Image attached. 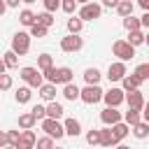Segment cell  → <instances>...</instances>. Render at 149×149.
<instances>
[{
  "label": "cell",
  "instance_id": "32",
  "mask_svg": "<svg viewBox=\"0 0 149 149\" xmlns=\"http://www.w3.org/2000/svg\"><path fill=\"white\" fill-rule=\"evenodd\" d=\"M37 68L44 72V70H49V68H54V58H51V54H40L37 56Z\"/></svg>",
  "mask_w": 149,
  "mask_h": 149
},
{
  "label": "cell",
  "instance_id": "31",
  "mask_svg": "<svg viewBox=\"0 0 149 149\" xmlns=\"http://www.w3.org/2000/svg\"><path fill=\"white\" fill-rule=\"evenodd\" d=\"M144 37H147V33H144V30H130V33H128V42H130L133 47L144 44Z\"/></svg>",
  "mask_w": 149,
  "mask_h": 149
},
{
  "label": "cell",
  "instance_id": "42",
  "mask_svg": "<svg viewBox=\"0 0 149 149\" xmlns=\"http://www.w3.org/2000/svg\"><path fill=\"white\" fill-rule=\"evenodd\" d=\"M19 137H21V130H7V142L9 144H16Z\"/></svg>",
  "mask_w": 149,
  "mask_h": 149
},
{
  "label": "cell",
  "instance_id": "43",
  "mask_svg": "<svg viewBox=\"0 0 149 149\" xmlns=\"http://www.w3.org/2000/svg\"><path fill=\"white\" fill-rule=\"evenodd\" d=\"M119 2H121V0H102L100 5H102V7H107V9H116V7H119Z\"/></svg>",
  "mask_w": 149,
  "mask_h": 149
},
{
  "label": "cell",
  "instance_id": "16",
  "mask_svg": "<svg viewBox=\"0 0 149 149\" xmlns=\"http://www.w3.org/2000/svg\"><path fill=\"white\" fill-rule=\"evenodd\" d=\"M140 86H142V79H140L135 72H133V74H126V77L121 79V88H123V91H137Z\"/></svg>",
  "mask_w": 149,
  "mask_h": 149
},
{
  "label": "cell",
  "instance_id": "41",
  "mask_svg": "<svg viewBox=\"0 0 149 149\" xmlns=\"http://www.w3.org/2000/svg\"><path fill=\"white\" fill-rule=\"evenodd\" d=\"M0 88L2 91H9L12 88V74H0Z\"/></svg>",
  "mask_w": 149,
  "mask_h": 149
},
{
  "label": "cell",
  "instance_id": "2",
  "mask_svg": "<svg viewBox=\"0 0 149 149\" xmlns=\"http://www.w3.org/2000/svg\"><path fill=\"white\" fill-rule=\"evenodd\" d=\"M19 77L28 84V86H33V88H40L47 79H44V72L40 70V68H33V65H26V68H21L19 70Z\"/></svg>",
  "mask_w": 149,
  "mask_h": 149
},
{
  "label": "cell",
  "instance_id": "29",
  "mask_svg": "<svg viewBox=\"0 0 149 149\" xmlns=\"http://www.w3.org/2000/svg\"><path fill=\"white\" fill-rule=\"evenodd\" d=\"M65 26H68V33H72V35H79V33H81V28H84V21H81L79 16H70Z\"/></svg>",
  "mask_w": 149,
  "mask_h": 149
},
{
  "label": "cell",
  "instance_id": "50",
  "mask_svg": "<svg viewBox=\"0 0 149 149\" xmlns=\"http://www.w3.org/2000/svg\"><path fill=\"white\" fill-rule=\"evenodd\" d=\"M23 2H26V5H33V2H37V0H23Z\"/></svg>",
  "mask_w": 149,
  "mask_h": 149
},
{
  "label": "cell",
  "instance_id": "21",
  "mask_svg": "<svg viewBox=\"0 0 149 149\" xmlns=\"http://www.w3.org/2000/svg\"><path fill=\"white\" fill-rule=\"evenodd\" d=\"M63 123H65V135H70V137H79V135H81V123H79L74 116L65 119Z\"/></svg>",
  "mask_w": 149,
  "mask_h": 149
},
{
  "label": "cell",
  "instance_id": "24",
  "mask_svg": "<svg viewBox=\"0 0 149 149\" xmlns=\"http://www.w3.org/2000/svg\"><path fill=\"white\" fill-rule=\"evenodd\" d=\"M130 133H133L137 140H147V137H149V121H144V119H142L140 123H135V126H133V130H130Z\"/></svg>",
  "mask_w": 149,
  "mask_h": 149
},
{
  "label": "cell",
  "instance_id": "12",
  "mask_svg": "<svg viewBox=\"0 0 149 149\" xmlns=\"http://www.w3.org/2000/svg\"><path fill=\"white\" fill-rule=\"evenodd\" d=\"M126 105L133 107V109H144L147 100H144V95H142L140 88H137V91H126Z\"/></svg>",
  "mask_w": 149,
  "mask_h": 149
},
{
  "label": "cell",
  "instance_id": "5",
  "mask_svg": "<svg viewBox=\"0 0 149 149\" xmlns=\"http://www.w3.org/2000/svg\"><path fill=\"white\" fill-rule=\"evenodd\" d=\"M112 54L119 58V61H130L135 58V47L128 42V40H116L112 44Z\"/></svg>",
  "mask_w": 149,
  "mask_h": 149
},
{
  "label": "cell",
  "instance_id": "38",
  "mask_svg": "<svg viewBox=\"0 0 149 149\" xmlns=\"http://www.w3.org/2000/svg\"><path fill=\"white\" fill-rule=\"evenodd\" d=\"M79 7V2L77 0H63V5H61V9L65 12V14H74V9Z\"/></svg>",
  "mask_w": 149,
  "mask_h": 149
},
{
  "label": "cell",
  "instance_id": "46",
  "mask_svg": "<svg viewBox=\"0 0 149 149\" xmlns=\"http://www.w3.org/2000/svg\"><path fill=\"white\" fill-rule=\"evenodd\" d=\"M137 5H140L144 12H149V0H137Z\"/></svg>",
  "mask_w": 149,
  "mask_h": 149
},
{
  "label": "cell",
  "instance_id": "10",
  "mask_svg": "<svg viewBox=\"0 0 149 149\" xmlns=\"http://www.w3.org/2000/svg\"><path fill=\"white\" fill-rule=\"evenodd\" d=\"M105 105L107 107H119L121 102H126V91L119 88V86H112L109 91H105Z\"/></svg>",
  "mask_w": 149,
  "mask_h": 149
},
{
  "label": "cell",
  "instance_id": "47",
  "mask_svg": "<svg viewBox=\"0 0 149 149\" xmlns=\"http://www.w3.org/2000/svg\"><path fill=\"white\" fill-rule=\"evenodd\" d=\"M7 2V7H19V2H23V0H5Z\"/></svg>",
  "mask_w": 149,
  "mask_h": 149
},
{
  "label": "cell",
  "instance_id": "17",
  "mask_svg": "<svg viewBox=\"0 0 149 149\" xmlns=\"http://www.w3.org/2000/svg\"><path fill=\"white\" fill-rule=\"evenodd\" d=\"M40 98L44 100V102H51V100H56V84H51V81H44L40 88Z\"/></svg>",
  "mask_w": 149,
  "mask_h": 149
},
{
  "label": "cell",
  "instance_id": "7",
  "mask_svg": "<svg viewBox=\"0 0 149 149\" xmlns=\"http://www.w3.org/2000/svg\"><path fill=\"white\" fill-rule=\"evenodd\" d=\"M77 16H79L81 21H95V19L102 16V5H100V2H86V5L79 7Z\"/></svg>",
  "mask_w": 149,
  "mask_h": 149
},
{
  "label": "cell",
  "instance_id": "6",
  "mask_svg": "<svg viewBox=\"0 0 149 149\" xmlns=\"http://www.w3.org/2000/svg\"><path fill=\"white\" fill-rule=\"evenodd\" d=\"M102 98H105V91L100 88V84H86L81 88V102H86V105H95Z\"/></svg>",
  "mask_w": 149,
  "mask_h": 149
},
{
  "label": "cell",
  "instance_id": "36",
  "mask_svg": "<svg viewBox=\"0 0 149 149\" xmlns=\"http://www.w3.org/2000/svg\"><path fill=\"white\" fill-rule=\"evenodd\" d=\"M86 142H88L91 147H95V144H100V130H95V128H91V130L86 133Z\"/></svg>",
  "mask_w": 149,
  "mask_h": 149
},
{
  "label": "cell",
  "instance_id": "15",
  "mask_svg": "<svg viewBox=\"0 0 149 149\" xmlns=\"http://www.w3.org/2000/svg\"><path fill=\"white\" fill-rule=\"evenodd\" d=\"M61 93H63V98H65V100H70V102L81 100V88H79L77 84H72V81H70V84H65Z\"/></svg>",
  "mask_w": 149,
  "mask_h": 149
},
{
  "label": "cell",
  "instance_id": "34",
  "mask_svg": "<svg viewBox=\"0 0 149 149\" xmlns=\"http://www.w3.org/2000/svg\"><path fill=\"white\" fill-rule=\"evenodd\" d=\"M28 33H30L33 37H37V40H40V37H47L49 28H47V26H42V23H35V26H30V28H28Z\"/></svg>",
  "mask_w": 149,
  "mask_h": 149
},
{
  "label": "cell",
  "instance_id": "23",
  "mask_svg": "<svg viewBox=\"0 0 149 149\" xmlns=\"http://www.w3.org/2000/svg\"><path fill=\"white\" fill-rule=\"evenodd\" d=\"M130 130H133V128H130V126H128L126 121H119V123H114V126H112V133H114L116 142H121V140H123V137H126V135H128Z\"/></svg>",
  "mask_w": 149,
  "mask_h": 149
},
{
  "label": "cell",
  "instance_id": "4",
  "mask_svg": "<svg viewBox=\"0 0 149 149\" xmlns=\"http://www.w3.org/2000/svg\"><path fill=\"white\" fill-rule=\"evenodd\" d=\"M30 33H26V30H19V33H14V37H12V51H16L19 56H26L28 51H30Z\"/></svg>",
  "mask_w": 149,
  "mask_h": 149
},
{
  "label": "cell",
  "instance_id": "52",
  "mask_svg": "<svg viewBox=\"0 0 149 149\" xmlns=\"http://www.w3.org/2000/svg\"><path fill=\"white\" fill-rule=\"evenodd\" d=\"M54 149H61V147H54Z\"/></svg>",
  "mask_w": 149,
  "mask_h": 149
},
{
  "label": "cell",
  "instance_id": "25",
  "mask_svg": "<svg viewBox=\"0 0 149 149\" xmlns=\"http://www.w3.org/2000/svg\"><path fill=\"white\" fill-rule=\"evenodd\" d=\"M2 65H5V70H14V68H19V54L16 51H5V58H2Z\"/></svg>",
  "mask_w": 149,
  "mask_h": 149
},
{
  "label": "cell",
  "instance_id": "35",
  "mask_svg": "<svg viewBox=\"0 0 149 149\" xmlns=\"http://www.w3.org/2000/svg\"><path fill=\"white\" fill-rule=\"evenodd\" d=\"M54 137L51 135H44V137H37V147L35 149H54Z\"/></svg>",
  "mask_w": 149,
  "mask_h": 149
},
{
  "label": "cell",
  "instance_id": "8",
  "mask_svg": "<svg viewBox=\"0 0 149 149\" xmlns=\"http://www.w3.org/2000/svg\"><path fill=\"white\" fill-rule=\"evenodd\" d=\"M81 47H84V37H79V35L68 33L65 37H61V51H65V54H77V51H81Z\"/></svg>",
  "mask_w": 149,
  "mask_h": 149
},
{
  "label": "cell",
  "instance_id": "9",
  "mask_svg": "<svg viewBox=\"0 0 149 149\" xmlns=\"http://www.w3.org/2000/svg\"><path fill=\"white\" fill-rule=\"evenodd\" d=\"M128 74V68H126V61H114V63H109V68H107V79L109 81H121L123 77Z\"/></svg>",
  "mask_w": 149,
  "mask_h": 149
},
{
  "label": "cell",
  "instance_id": "19",
  "mask_svg": "<svg viewBox=\"0 0 149 149\" xmlns=\"http://www.w3.org/2000/svg\"><path fill=\"white\" fill-rule=\"evenodd\" d=\"M19 23H21V26H26V28H30V26H35V23H37V14H35L33 9H28V7H26V9H21V12H19Z\"/></svg>",
  "mask_w": 149,
  "mask_h": 149
},
{
  "label": "cell",
  "instance_id": "22",
  "mask_svg": "<svg viewBox=\"0 0 149 149\" xmlns=\"http://www.w3.org/2000/svg\"><path fill=\"white\" fill-rule=\"evenodd\" d=\"M123 121L133 128L135 123L142 121V109H133V107H128V112H123Z\"/></svg>",
  "mask_w": 149,
  "mask_h": 149
},
{
  "label": "cell",
  "instance_id": "48",
  "mask_svg": "<svg viewBox=\"0 0 149 149\" xmlns=\"http://www.w3.org/2000/svg\"><path fill=\"white\" fill-rule=\"evenodd\" d=\"M114 149H130V147H128V144H123V142H119V144H116Z\"/></svg>",
  "mask_w": 149,
  "mask_h": 149
},
{
  "label": "cell",
  "instance_id": "33",
  "mask_svg": "<svg viewBox=\"0 0 149 149\" xmlns=\"http://www.w3.org/2000/svg\"><path fill=\"white\" fill-rule=\"evenodd\" d=\"M54 21H56V19H54V12H47V9H44V12L37 14V23H42V26H47V28H51Z\"/></svg>",
  "mask_w": 149,
  "mask_h": 149
},
{
  "label": "cell",
  "instance_id": "27",
  "mask_svg": "<svg viewBox=\"0 0 149 149\" xmlns=\"http://www.w3.org/2000/svg\"><path fill=\"white\" fill-rule=\"evenodd\" d=\"M63 105L61 102H56V100H51V102H47V116H51V119H61L63 116Z\"/></svg>",
  "mask_w": 149,
  "mask_h": 149
},
{
  "label": "cell",
  "instance_id": "44",
  "mask_svg": "<svg viewBox=\"0 0 149 149\" xmlns=\"http://www.w3.org/2000/svg\"><path fill=\"white\" fill-rule=\"evenodd\" d=\"M140 19H142V28H144V30H149V12H144Z\"/></svg>",
  "mask_w": 149,
  "mask_h": 149
},
{
  "label": "cell",
  "instance_id": "30",
  "mask_svg": "<svg viewBox=\"0 0 149 149\" xmlns=\"http://www.w3.org/2000/svg\"><path fill=\"white\" fill-rule=\"evenodd\" d=\"M123 28H126L128 33H130V30H142V19H135V16L130 14V16L123 19Z\"/></svg>",
  "mask_w": 149,
  "mask_h": 149
},
{
  "label": "cell",
  "instance_id": "40",
  "mask_svg": "<svg viewBox=\"0 0 149 149\" xmlns=\"http://www.w3.org/2000/svg\"><path fill=\"white\" fill-rule=\"evenodd\" d=\"M35 116H37V121H42V119H47V105H35L33 109H30Z\"/></svg>",
  "mask_w": 149,
  "mask_h": 149
},
{
  "label": "cell",
  "instance_id": "18",
  "mask_svg": "<svg viewBox=\"0 0 149 149\" xmlns=\"http://www.w3.org/2000/svg\"><path fill=\"white\" fill-rule=\"evenodd\" d=\"M35 123H37V116H35L33 112H23V114H19V128H21V130H33Z\"/></svg>",
  "mask_w": 149,
  "mask_h": 149
},
{
  "label": "cell",
  "instance_id": "45",
  "mask_svg": "<svg viewBox=\"0 0 149 149\" xmlns=\"http://www.w3.org/2000/svg\"><path fill=\"white\" fill-rule=\"evenodd\" d=\"M142 119L149 121V100H147V105H144V109H142Z\"/></svg>",
  "mask_w": 149,
  "mask_h": 149
},
{
  "label": "cell",
  "instance_id": "20",
  "mask_svg": "<svg viewBox=\"0 0 149 149\" xmlns=\"http://www.w3.org/2000/svg\"><path fill=\"white\" fill-rule=\"evenodd\" d=\"M30 98H33V86H19L16 88V93H14V100L19 102V105H26V102H30Z\"/></svg>",
  "mask_w": 149,
  "mask_h": 149
},
{
  "label": "cell",
  "instance_id": "1",
  "mask_svg": "<svg viewBox=\"0 0 149 149\" xmlns=\"http://www.w3.org/2000/svg\"><path fill=\"white\" fill-rule=\"evenodd\" d=\"M44 79L51 81V84H61V86H65V84H70V81L74 79V72H72V68H68V65L49 68V70H44Z\"/></svg>",
  "mask_w": 149,
  "mask_h": 149
},
{
  "label": "cell",
  "instance_id": "11",
  "mask_svg": "<svg viewBox=\"0 0 149 149\" xmlns=\"http://www.w3.org/2000/svg\"><path fill=\"white\" fill-rule=\"evenodd\" d=\"M100 121L105 126H114V123L123 121V112H119V107H105L100 112Z\"/></svg>",
  "mask_w": 149,
  "mask_h": 149
},
{
  "label": "cell",
  "instance_id": "3",
  "mask_svg": "<svg viewBox=\"0 0 149 149\" xmlns=\"http://www.w3.org/2000/svg\"><path fill=\"white\" fill-rule=\"evenodd\" d=\"M40 126H42L44 135H51L54 140H61V137L65 135V123H61V119H51V116H47V119L40 121Z\"/></svg>",
  "mask_w": 149,
  "mask_h": 149
},
{
  "label": "cell",
  "instance_id": "39",
  "mask_svg": "<svg viewBox=\"0 0 149 149\" xmlns=\"http://www.w3.org/2000/svg\"><path fill=\"white\" fill-rule=\"evenodd\" d=\"M42 5H44L47 12H56V9H61L63 0H42Z\"/></svg>",
  "mask_w": 149,
  "mask_h": 149
},
{
  "label": "cell",
  "instance_id": "14",
  "mask_svg": "<svg viewBox=\"0 0 149 149\" xmlns=\"http://www.w3.org/2000/svg\"><path fill=\"white\" fill-rule=\"evenodd\" d=\"M116 144H119V142H116V137H114V133H112V126L100 128V147L112 149V147H116Z\"/></svg>",
  "mask_w": 149,
  "mask_h": 149
},
{
  "label": "cell",
  "instance_id": "28",
  "mask_svg": "<svg viewBox=\"0 0 149 149\" xmlns=\"http://www.w3.org/2000/svg\"><path fill=\"white\" fill-rule=\"evenodd\" d=\"M133 9H135L133 0H121V2H119V7H116V14H119L121 19H126V16H130V14H133Z\"/></svg>",
  "mask_w": 149,
  "mask_h": 149
},
{
  "label": "cell",
  "instance_id": "26",
  "mask_svg": "<svg viewBox=\"0 0 149 149\" xmlns=\"http://www.w3.org/2000/svg\"><path fill=\"white\" fill-rule=\"evenodd\" d=\"M100 79H102V74H100L98 68H86L84 70V81L86 84H100Z\"/></svg>",
  "mask_w": 149,
  "mask_h": 149
},
{
  "label": "cell",
  "instance_id": "51",
  "mask_svg": "<svg viewBox=\"0 0 149 149\" xmlns=\"http://www.w3.org/2000/svg\"><path fill=\"white\" fill-rule=\"evenodd\" d=\"M2 149H16V147H14V144H9V147H2Z\"/></svg>",
  "mask_w": 149,
  "mask_h": 149
},
{
  "label": "cell",
  "instance_id": "37",
  "mask_svg": "<svg viewBox=\"0 0 149 149\" xmlns=\"http://www.w3.org/2000/svg\"><path fill=\"white\" fill-rule=\"evenodd\" d=\"M135 74H137L142 81H147V79H149V63H140V65L135 68Z\"/></svg>",
  "mask_w": 149,
  "mask_h": 149
},
{
  "label": "cell",
  "instance_id": "49",
  "mask_svg": "<svg viewBox=\"0 0 149 149\" xmlns=\"http://www.w3.org/2000/svg\"><path fill=\"white\" fill-rule=\"evenodd\" d=\"M144 44L149 47V30H147V37H144Z\"/></svg>",
  "mask_w": 149,
  "mask_h": 149
},
{
  "label": "cell",
  "instance_id": "13",
  "mask_svg": "<svg viewBox=\"0 0 149 149\" xmlns=\"http://www.w3.org/2000/svg\"><path fill=\"white\" fill-rule=\"evenodd\" d=\"M14 147L16 149H35L37 147V135L33 130H21V137H19V142Z\"/></svg>",
  "mask_w": 149,
  "mask_h": 149
}]
</instances>
